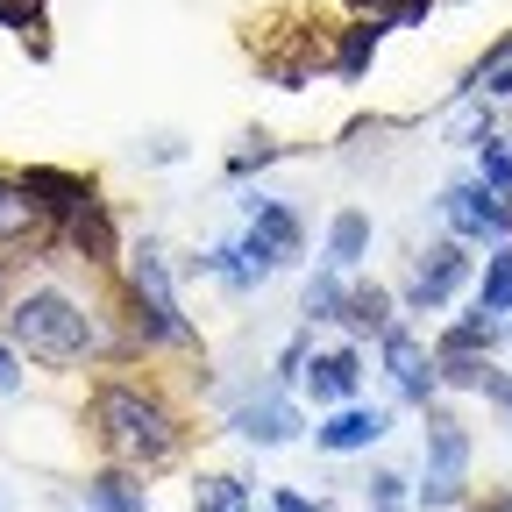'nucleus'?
Returning a JSON list of instances; mask_svg holds the SVG:
<instances>
[{
    "label": "nucleus",
    "instance_id": "bb28decb",
    "mask_svg": "<svg viewBox=\"0 0 512 512\" xmlns=\"http://www.w3.org/2000/svg\"><path fill=\"white\" fill-rule=\"evenodd\" d=\"M15 384H22V370H15V349L0 342V392H15Z\"/></svg>",
    "mask_w": 512,
    "mask_h": 512
},
{
    "label": "nucleus",
    "instance_id": "b1692460",
    "mask_svg": "<svg viewBox=\"0 0 512 512\" xmlns=\"http://www.w3.org/2000/svg\"><path fill=\"white\" fill-rule=\"evenodd\" d=\"M406 505V477L399 470H377L370 477V512H399Z\"/></svg>",
    "mask_w": 512,
    "mask_h": 512
},
{
    "label": "nucleus",
    "instance_id": "ddd939ff",
    "mask_svg": "<svg viewBox=\"0 0 512 512\" xmlns=\"http://www.w3.org/2000/svg\"><path fill=\"white\" fill-rule=\"evenodd\" d=\"M335 320L349 335H384V328H392V292H384V285H349Z\"/></svg>",
    "mask_w": 512,
    "mask_h": 512
},
{
    "label": "nucleus",
    "instance_id": "9b49d317",
    "mask_svg": "<svg viewBox=\"0 0 512 512\" xmlns=\"http://www.w3.org/2000/svg\"><path fill=\"white\" fill-rule=\"evenodd\" d=\"M306 384H313V399H320V406H349V399H356V384H363V356H356V349L313 356Z\"/></svg>",
    "mask_w": 512,
    "mask_h": 512
},
{
    "label": "nucleus",
    "instance_id": "a211bd4d",
    "mask_svg": "<svg viewBox=\"0 0 512 512\" xmlns=\"http://www.w3.org/2000/svg\"><path fill=\"white\" fill-rule=\"evenodd\" d=\"M192 512H249V484L242 477H200L192 484Z\"/></svg>",
    "mask_w": 512,
    "mask_h": 512
},
{
    "label": "nucleus",
    "instance_id": "6ab92c4d",
    "mask_svg": "<svg viewBox=\"0 0 512 512\" xmlns=\"http://www.w3.org/2000/svg\"><path fill=\"white\" fill-rule=\"evenodd\" d=\"M484 313H512V249H491L484 256V292H477Z\"/></svg>",
    "mask_w": 512,
    "mask_h": 512
},
{
    "label": "nucleus",
    "instance_id": "423d86ee",
    "mask_svg": "<svg viewBox=\"0 0 512 512\" xmlns=\"http://www.w3.org/2000/svg\"><path fill=\"white\" fill-rule=\"evenodd\" d=\"M463 278H470V249L463 242H434L413 264V278H406V306L413 313H441L448 299L463 292Z\"/></svg>",
    "mask_w": 512,
    "mask_h": 512
},
{
    "label": "nucleus",
    "instance_id": "f03ea898",
    "mask_svg": "<svg viewBox=\"0 0 512 512\" xmlns=\"http://www.w3.org/2000/svg\"><path fill=\"white\" fill-rule=\"evenodd\" d=\"M8 342L29 349V356L50 363V370H72V363L93 356V320H86L79 299H64V292L43 285V292H22V299L8 306Z\"/></svg>",
    "mask_w": 512,
    "mask_h": 512
},
{
    "label": "nucleus",
    "instance_id": "7ed1b4c3",
    "mask_svg": "<svg viewBox=\"0 0 512 512\" xmlns=\"http://www.w3.org/2000/svg\"><path fill=\"white\" fill-rule=\"evenodd\" d=\"M463 484H470V427L456 413H427V484H420V505L427 512L463 505Z\"/></svg>",
    "mask_w": 512,
    "mask_h": 512
},
{
    "label": "nucleus",
    "instance_id": "5701e85b",
    "mask_svg": "<svg viewBox=\"0 0 512 512\" xmlns=\"http://www.w3.org/2000/svg\"><path fill=\"white\" fill-rule=\"evenodd\" d=\"M356 8L370 15V22H384V29H406V22H420L434 0H356Z\"/></svg>",
    "mask_w": 512,
    "mask_h": 512
},
{
    "label": "nucleus",
    "instance_id": "f8f14e48",
    "mask_svg": "<svg viewBox=\"0 0 512 512\" xmlns=\"http://www.w3.org/2000/svg\"><path fill=\"white\" fill-rule=\"evenodd\" d=\"M29 192L50 207V221H72V214H86V207H93V185H86V178H72V171H50V164H36V171H29Z\"/></svg>",
    "mask_w": 512,
    "mask_h": 512
},
{
    "label": "nucleus",
    "instance_id": "1a4fd4ad",
    "mask_svg": "<svg viewBox=\"0 0 512 512\" xmlns=\"http://www.w3.org/2000/svg\"><path fill=\"white\" fill-rule=\"evenodd\" d=\"M384 427H392L384 406H342L328 427H313V448H328V456H356V448L384 441Z\"/></svg>",
    "mask_w": 512,
    "mask_h": 512
},
{
    "label": "nucleus",
    "instance_id": "f3484780",
    "mask_svg": "<svg viewBox=\"0 0 512 512\" xmlns=\"http://www.w3.org/2000/svg\"><path fill=\"white\" fill-rule=\"evenodd\" d=\"M64 228H72V249L86 256V264H107V256H114V221H107V207H100V200H93L86 214H72Z\"/></svg>",
    "mask_w": 512,
    "mask_h": 512
},
{
    "label": "nucleus",
    "instance_id": "6e6552de",
    "mask_svg": "<svg viewBox=\"0 0 512 512\" xmlns=\"http://www.w3.org/2000/svg\"><path fill=\"white\" fill-rule=\"evenodd\" d=\"M228 427H235L242 441H256V448H278V441L299 434V406H292L285 392H264V399H242Z\"/></svg>",
    "mask_w": 512,
    "mask_h": 512
},
{
    "label": "nucleus",
    "instance_id": "2eb2a0df",
    "mask_svg": "<svg viewBox=\"0 0 512 512\" xmlns=\"http://www.w3.org/2000/svg\"><path fill=\"white\" fill-rule=\"evenodd\" d=\"M377 43H384V22H356V29H342V50H335V79H342V86H356V79L370 72Z\"/></svg>",
    "mask_w": 512,
    "mask_h": 512
},
{
    "label": "nucleus",
    "instance_id": "4be33fe9",
    "mask_svg": "<svg viewBox=\"0 0 512 512\" xmlns=\"http://www.w3.org/2000/svg\"><path fill=\"white\" fill-rule=\"evenodd\" d=\"M477 164H484V185L498 192V200H512V150H505L498 136H484V143H477Z\"/></svg>",
    "mask_w": 512,
    "mask_h": 512
},
{
    "label": "nucleus",
    "instance_id": "aec40b11",
    "mask_svg": "<svg viewBox=\"0 0 512 512\" xmlns=\"http://www.w3.org/2000/svg\"><path fill=\"white\" fill-rule=\"evenodd\" d=\"M491 342H498V313H484V306H477V313H470V320H456V328H448L434 349H491Z\"/></svg>",
    "mask_w": 512,
    "mask_h": 512
},
{
    "label": "nucleus",
    "instance_id": "412c9836",
    "mask_svg": "<svg viewBox=\"0 0 512 512\" xmlns=\"http://www.w3.org/2000/svg\"><path fill=\"white\" fill-rule=\"evenodd\" d=\"M342 292H349V285H342L335 264L320 271V278H306V320H335V313H342Z\"/></svg>",
    "mask_w": 512,
    "mask_h": 512
},
{
    "label": "nucleus",
    "instance_id": "20e7f679",
    "mask_svg": "<svg viewBox=\"0 0 512 512\" xmlns=\"http://www.w3.org/2000/svg\"><path fill=\"white\" fill-rule=\"evenodd\" d=\"M128 299H136L143 342H192V320H185L178 299H171V271H164L157 249H143L136 264H128Z\"/></svg>",
    "mask_w": 512,
    "mask_h": 512
},
{
    "label": "nucleus",
    "instance_id": "f257e3e1",
    "mask_svg": "<svg viewBox=\"0 0 512 512\" xmlns=\"http://www.w3.org/2000/svg\"><path fill=\"white\" fill-rule=\"evenodd\" d=\"M93 427L107 441V456L114 463H164L178 456V420L171 406H157L150 392H136V384H107V392L93 399Z\"/></svg>",
    "mask_w": 512,
    "mask_h": 512
},
{
    "label": "nucleus",
    "instance_id": "39448f33",
    "mask_svg": "<svg viewBox=\"0 0 512 512\" xmlns=\"http://www.w3.org/2000/svg\"><path fill=\"white\" fill-rule=\"evenodd\" d=\"M441 214H448V228L456 235H470V242H498V235H512V200H498V192L484 185V178H456L441 192Z\"/></svg>",
    "mask_w": 512,
    "mask_h": 512
},
{
    "label": "nucleus",
    "instance_id": "393cba45",
    "mask_svg": "<svg viewBox=\"0 0 512 512\" xmlns=\"http://www.w3.org/2000/svg\"><path fill=\"white\" fill-rule=\"evenodd\" d=\"M484 399L512 413V370H498V363H491V377H484Z\"/></svg>",
    "mask_w": 512,
    "mask_h": 512
},
{
    "label": "nucleus",
    "instance_id": "0eeeda50",
    "mask_svg": "<svg viewBox=\"0 0 512 512\" xmlns=\"http://www.w3.org/2000/svg\"><path fill=\"white\" fill-rule=\"evenodd\" d=\"M377 342H384V370H392L399 399H406V406H427V399L441 392V370H434V356H427V349H420V342L399 328V320H392V328H384Z\"/></svg>",
    "mask_w": 512,
    "mask_h": 512
},
{
    "label": "nucleus",
    "instance_id": "dca6fc26",
    "mask_svg": "<svg viewBox=\"0 0 512 512\" xmlns=\"http://www.w3.org/2000/svg\"><path fill=\"white\" fill-rule=\"evenodd\" d=\"M363 249H370V214H335V228H328V264L335 271H356L363 264Z\"/></svg>",
    "mask_w": 512,
    "mask_h": 512
},
{
    "label": "nucleus",
    "instance_id": "cd10ccee",
    "mask_svg": "<svg viewBox=\"0 0 512 512\" xmlns=\"http://www.w3.org/2000/svg\"><path fill=\"white\" fill-rule=\"evenodd\" d=\"M278 512H328V505H313V498H299V491H278Z\"/></svg>",
    "mask_w": 512,
    "mask_h": 512
},
{
    "label": "nucleus",
    "instance_id": "4468645a",
    "mask_svg": "<svg viewBox=\"0 0 512 512\" xmlns=\"http://www.w3.org/2000/svg\"><path fill=\"white\" fill-rule=\"evenodd\" d=\"M86 505H93V512H150V491L128 477V470H100V477L86 484Z\"/></svg>",
    "mask_w": 512,
    "mask_h": 512
},
{
    "label": "nucleus",
    "instance_id": "9d476101",
    "mask_svg": "<svg viewBox=\"0 0 512 512\" xmlns=\"http://www.w3.org/2000/svg\"><path fill=\"white\" fill-rule=\"evenodd\" d=\"M50 228V207L29 192V178H0V249H22Z\"/></svg>",
    "mask_w": 512,
    "mask_h": 512
},
{
    "label": "nucleus",
    "instance_id": "a878e982",
    "mask_svg": "<svg viewBox=\"0 0 512 512\" xmlns=\"http://www.w3.org/2000/svg\"><path fill=\"white\" fill-rule=\"evenodd\" d=\"M278 377H306V335H299V342H285V356H278Z\"/></svg>",
    "mask_w": 512,
    "mask_h": 512
}]
</instances>
